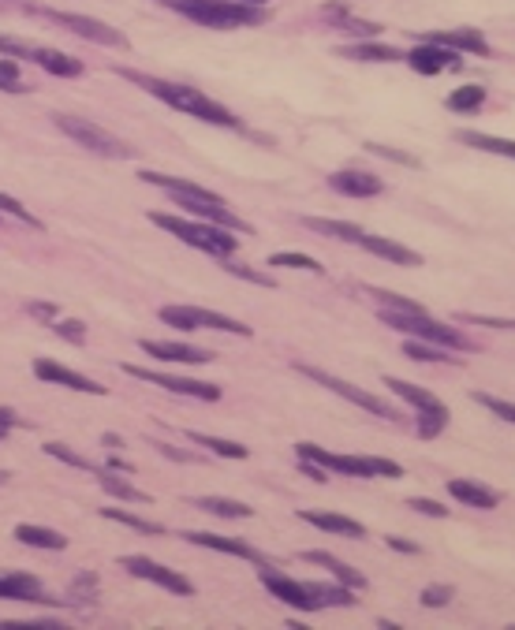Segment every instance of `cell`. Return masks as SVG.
I'll list each match as a JSON object with an SVG mask.
<instances>
[{"label": "cell", "mask_w": 515, "mask_h": 630, "mask_svg": "<svg viewBox=\"0 0 515 630\" xmlns=\"http://www.w3.org/2000/svg\"><path fill=\"white\" fill-rule=\"evenodd\" d=\"M258 578H262L265 590H270V597L299 608V612H321V608H352V604H355V597H352V590H347V585L299 582V578L280 575L277 567H270V563L258 567Z\"/></svg>", "instance_id": "obj_1"}, {"label": "cell", "mask_w": 515, "mask_h": 630, "mask_svg": "<svg viewBox=\"0 0 515 630\" xmlns=\"http://www.w3.org/2000/svg\"><path fill=\"white\" fill-rule=\"evenodd\" d=\"M123 79H131L135 87L150 90L157 101L169 104V109H179V112H187L195 120H205V123H213V128H239V120L224 109V104H217L213 97H205L195 87H179V82H164V79L138 75V71H123Z\"/></svg>", "instance_id": "obj_2"}, {"label": "cell", "mask_w": 515, "mask_h": 630, "mask_svg": "<svg viewBox=\"0 0 515 630\" xmlns=\"http://www.w3.org/2000/svg\"><path fill=\"white\" fill-rule=\"evenodd\" d=\"M378 318L388 325V328H396L403 332L407 340H422V344H437V347H448V351H475V344L467 340V336L460 328H452V325H441L434 321L426 310H415V313H403V310H388L381 306L378 310Z\"/></svg>", "instance_id": "obj_3"}, {"label": "cell", "mask_w": 515, "mask_h": 630, "mask_svg": "<svg viewBox=\"0 0 515 630\" xmlns=\"http://www.w3.org/2000/svg\"><path fill=\"white\" fill-rule=\"evenodd\" d=\"M150 220L157 228H164V232H172L176 239H183L187 246L210 254V258H228V254H236V246H239V239L228 232V228L210 224V220H183V217H169V213H154Z\"/></svg>", "instance_id": "obj_4"}, {"label": "cell", "mask_w": 515, "mask_h": 630, "mask_svg": "<svg viewBox=\"0 0 515 630\" xmlns=\"http://www.w3.org/2000/svg\"><path fill=\"white\" fill-rule=\"evenodd\" d=\"M299 459H311L328 474H344V477H403V467L393 459H378V455H336L325 452L318 444H295Z\"/></svg>", "instance_id": "obj_5"}, {"label": "cell", "mask_w": 515, "mask_h": 630, "mask_svg": "<svg viewBox=\"0 0 515 630\" xmlns=\"http://www.w3.org/2000/svg\"><path fill=\"white\" fill-rule=\"evenodd\" d=\"M198 27H210V30H232V27H258L265 23V8L254 4H243V0H198L183 12Z\"/></svg>", "instance_id": "obj_6"}, {"label": "cell", "mask_w": 515, "mask_h": 630, "mask_svg": "<svg viewBox=\"0 0 515 630\" xmlns=\"http://www.w3.org/2000/svg\"><path fill=\"white\" fill-rule=\"evenodd\" d=\"M385 388H393L400 399H407V403L419 410V436L422 440H434L448 426V407L441 403L437 395H429L426 388L411 385V381H400V377H388V373H385Z\"/></svg>", "instance_id": "obj_7"}, {"label": "cell", "mask_w": 515, "mask_h": 630, "mask_svg": "<svg viewBox=\"0 0 515 630\" xmlns=\"http://www.w3.org/2000/svg\"><path fill=\"white\" fill-rule=\"evenodd\" d=\"M53 120H56V128L64 131L68 138H75L82 145V150H90L97 157H109V161L131 157V145L120 142L116 135H109L105 128H97L94 120H75V116H53Z\"/></svg>", "instance_id": "obj_8"}, {"label": "cell", "mask_w": 515, "mask_h": 630, "mask_svg": "<svg viewBox=\"0 0 515 630\" xmlns=\"http://www.w3.org/2000/svg\"><path fill=\"white\" fill-rule=\"evenodd\" d=\"M161 321L183 328V332H198V328H217V332H232V336H254L243 321L236 318H224L217 310H198V306H164L161 310Z\"/></svg>", "instance_id": "obj_9"}, {"label": "cell", "mask_w": 515, "mask_h": 630, "mask_svg": "<svg viewBox=\"0 0 515 630\" xmlns=\"http://www.w3.org/2000/svg\"><path fill=\"white\" fill-rule=\"evenodd\" d=\"M295 373L311 377L314 385H321V388H328V392H336L340 399H347V403H355V407H362V410H370V414H378V418H396V410L388 407L385 399H378V395H370V392H362V388H355V385L340 381L336 373H325V369H318V366H303V362H295Z\"/></svg>", "instance_id": "obj_10"}, {"label": "cell", "mask_w": 515, "mask_h": 630, "mask_svg": "<svg viewBox=\"0 0 515 630\" xmlns=\"http://www.w3.org/2000/svg\"><path fill=\"white\" fill-rule=\"evenodd\" d=\"M123 373H131L135 381H146V385H157L172 395H191V399H202V403H217L220 399V388L210 385V381H191V377H172V373H161V369H146V366H123Z\"/></svg>", "instance_id": "obj_11"}, {"label": "cell", "mask_w": 515, "mask_h": 630, "mask_svg": "<svg viewBox=\"0 0 515 630\" xmlns=\"http://www.w3.org/2000/svg\"><path fill=\"white\" fill-rule=\"evenodd\" d=\"M120 567H128V571H131L135 578H146V582L161 585V590H169V593L195 597V585H191L187 578H183L179 571H172V567H164V563L150 560V556H123Z\"/></svg>", "instance_id": "obj_12"}, {"label": "cell", "mask_w": 515, "mask_h": 630, "mask_svg": "<svg viewBox=\"0 0 515 630\" xmlns=\"http://www.w3.org/2000/svg\"><path fill=\"white\" fill-rule=\"evenodd\" d=\"M53 23H60L64 30L87 37V41H97V46H112V49H128V37L120 30H112L109 23H101V19H90V15H75V12H46Z\"/></svg>", "instance_id": "obj_13"}, {"label": "cell", "mask_w": 515, "mask_h": 630, "mask_svg": "<svg viewBox=\"0 0 515 630\" xmlns=\"http://www.w3.org/2000/svg\"><path fill=\"white\" fill-rule=\"evenodd\" d=\"M411 71H419V75H441V71H460L463 68V60L456 49H444V46H434V41H426V46H419L415 53H407L403 56Z\"/></svg>", "instance_id": "obj_14"}, {"label": "cell", "mask_w": 515, "mask_h": 630, "mask_svg": "<svg viewBox=\"0 0 515 630\" xmlns=\"http://www.w3.org/2000/svg\"><path fill=\"white\" fill-rule=\"evenodd\" d=\"M34 377L37 381H49V385H60V388H71V392H90V395H105L109 388H101L97 381H90V377H82L68 366H60L53 359H37L34 362Z\"/></svg>", "instance_id": "obj_15"}, {"label": "cell", "mask_w": 515, "mask_h": 630, "mask_svg": "<svg viewBox=\"0 0 515 630\" xmlns=\"http://www.w3.org/2000/svg\"><path fill=\"white\" fill-rule=\"evenodd\" d=\"M328 187L344 198H378V195H385V179H378L374 172H359V168L333 172L328 176Z\"/></svg>", "instance_id": "obj_16"}, {"label": "cell", "mask_w": 515, "mask_h": 630, "mask_svg": "<svg viewBox=\"0 0 515 630\" xmlns=\"http://www.w3.org/2000/svg\"><path fill=\"white\" fill-rule=\"evenodd\" d=\"M138 347L150 354V359L161 362H179V366H202V362H213V351H202L191 344H172V340H138Z\"/></svg>", "instance_id": "obj_17"}, {"label": "cell", "mask_w": 515, "mask_h": 630, "mask_svg": "<svg viewBox=\"0 0 515 630\" xmlns=\"http://www.w3.org/2000/svg\"><path fill=\"white\" fill-rule=\"evenodd\" d=\"M142 183H154L161 191H169L172 198H198V202H224L220 195H213L210 187H202L195 179H176V176H164V172H138Z\"/></svg>", "instance_id": "obj_18"}, {"label": "cell", "mask_w": 515, "mask_h": 630, "mask_svg": "<svg viewBox=\"0 0 515 630\" xmlns=\"http://www.w3.org/2000/svg\"><path fill=\"white\" fill-rule=\"evenodd\" d=\"M0 601L56 604V597H49V593L37 585V578H30V575H0Z\"/></svg>", "instance_id": "obj_19"}, {"label": "cell", "mask_w": 515, "mask_h": 630, "mask_svg": "<svg viewBox=\"0 0 515 630\" xmlns=\"http://www.w3.org/2000/svg\"><path fill=\"white\" fill-rule=\"evenodd\" d=\"M191 544H202V549H213V552H224V556H239V560H254V563H265L258 556V549H251L246 541L239 537H224V534H205V530H191V534H183Z\"/></svg>", "instance_id": "obj_20"}, {"label": "cell", "mask_w": 515, "mask_h": 630, "mask_svg": "<svg viewBox=\"0 0 515 630\" xmlns=\"http://www.w3.org/2000/svg\"><path fill=\"white\" fill-rule=\"evenodd\" d=\"M448 496L467 503V508H478V511H493L501 503V496L493 493V489L478 485V481H467V477H452L448 481Z\"/></svg>", "instance_id": "obj_21"}, {"label": "cell", "mask_w": 515, "mask_h": 630, "mask_svg": "<svg viewBox=\"0 0 515 630\" xmlns=\"http://www.w3.org/2000/svg\"><path fill=\"white\" fill-rule=\"evenodd\" d=\"M359 246L370 250V254L385 258V261H393V265H422V254H419V250H407L403 243L385 239V236H370V232H366V236L359 239Z\"/></svg>", "instance_id": "obj_22"}, {"label": "cell", "mask_w": 515, "mask_h": 630, "mask_svg": "<svg viewBox=\"0 0 515 630\" xmlns=\"http://www.w3.org/2000/svg\"><path fill=\"white\" fill-rule=\"evenodd\" d=\"M426 41H434V46H444V49H456V53H478V56H489V41L478 34V30H434Z\"/></svg>", "instance_id": "obj_23"}, {"label": "cell", "mask_w": 515, "mask_h": 630, "mask_svg": "<svg viewBox=\"0 0 515 630\" xmlns=\"http://www.w3.org/2000/svg\"><path fill=\"white\" fill-rule=\"evenodd\" d=\"M303 522H311V526L325 530V534H336V537H366V526L347 515H333V511H303L299 515Z\"/></svg>", "instance_id": "obj_24"}, {"label": "cell", "mask_w": 515, "mask_h": 630, "mask_svg": "<svg viewBox=\"0 0 515 630\" xmlns=\"http://www.w3.org/2000/svg\"><path fill=\"white\" fill-rule=\"evenodd\" d=\"M30 64L46 68L49 75H60V79H79L82 75V60H75L68 53H56V49H46V46H34Z\"/></svg>", "instance_id": "obj_25"}, {"label": "cell", "mask_w": 515, "mask_h": 630, "mask_svg": "<svg viewBox=\"0 0 515 630\" xmlns=\"http://www.w3.org/2000/svg\"><path fill=\"white\" fill-rule=\"evenodd\" d=\"M303 560H306V563H318V567H325V571L333 575V578H340V585H347V590H366V578L355 571V567H347L344 560H336V556L311 549V552H303Z\"/></svg>", "instance_id": "obj_26"}, {"label": "cell", "mask_w": 515, "mask_h": 630, "mask_svg": "<svg viewBox=\"0 0 515 630\" xmlns=\"http://www.w3.org/2000/svg\"><path fill=\"white\" fill-rule=\"evenodd\" d=\"M340 56H347V60H362V64H396V60H403L400 49L381 46V41H355V46H344Z\"/></svg>", "instance_id": "obj_27"}, {"label": "cell", "mask_w": 515, "mask_h": 630, "mask_svg": "<svg viewBox=\"0 0 515 630\" xmlns=\"http://www.w3.org/2000/svg\"><path fill=\"white\" fill-rule=\"evenodd\" d=\"M15 541L19 544H30V549H46V552L68 549V537L64 534H56L49 526H30V522H19V526H15Z\"/></svg>", "instance_id": "obj_28"}, {"label": "cell", "mask_w": 515, "mask_h": 630, "mask_svg": "<svg viewBox=\"0 0 515 630\" xmlns=\"http://www.w3.org/2000/svg\"><path fill=\"white\" fill-rule=\"evenodd\" d=\"M456 138L470 150H486V153H497V157H508L515 161V142L511 138H497V135H482V131H456Z\"/></svg>", "instance_id": "obj_29"}, {"label": "cell", "mask_w": 515, "mask_h": 630, "mask_svg": "<svg viewBox=\"0 0 515 630\" xmlns=\"http://www.w3.org/2000/svg\"><path fill=\"white\" fill-rule=\"evenodd\" d=\"M306 228H314V232L328 236V239H344V243H359L366 232L359 224H347V220H325V217H306L303 220Z\"/></svg>", "instance_id": "obj_30"}, {"label": "cell", "mask_w": 515, "mask_h": 630, "mask_svg": "<svg viewBox=\"0 0 515 630\" xmlns=\"http://www.w3.org/2000/svg\"><path fill=\"white\" fill-rule=\"evenodd\" d=\"M195 508L210 511V515H220V518H251L254 515V508H246V503L228 500V496H198Z\"/></svg>", "instance_id": "obj_31"}, {"label": "cell", "mask_w": 515, "mask_h": 630, "mask_svg": "<svg viewBox=\"0 0 515 630\" xmlns=\"http://www.w3.org/2000/svg\"><path fill=\"white\" fill-rule=\"evenodd\" d=\"M328 19H333V23L344 30V34H355V37H374L381 27L378 23H362V19H355V15H347V8L344 4H325L321 8Z\"/></svg>", "instance_id": "obj_32"}, {"label": "cell", "mask_w": 515, "mask_h": 630, "mask_svg": "<svg viewBox=\"0 0 515 630\" xmlns=\"http://www.w3.org/2000/svg\"><path fill=\"white\" fill-rule=\"evenodd\" d=\"M187 440L191 444H198V448H210L213 455H220V459H246L251 455V448H243V444H236V440H220V436H210V433H187Z\"/></svg>", "instance_id": "obj_33"}, {"label": "cell", "mask_w": 515, "mask_h": 630, "mask_svg": "<svg viewBox=\"0 0 515 630\" xmlns=\"http://www.w3.org/2000/svg\"><path fill=\"white\" fill-rule=\"evenodd\" d=\"M97 481H101V489H105L109 496H116V500H131V503H146L150 500L146 493H138L128 477H116V470H97Z\"/></svg>", "instance_id": "obj_34"}, {"label": "cell", "mask_w": 515, "mask_h": 630, "mask_svg": "<svg viewBox=\"0 0 515 630\" xmlns=\"http://www.w3.org/2000/svg\"><path fill=\"white\" fill-rule=\"evenodd\" d=\"M486 104V90L482 87H460L448 94V109L452 112H478Z\"/></svg>", "instance_id": "obj_35"}, {"label": "cell", "mask_w": 515, "mask_h": 630, "mask_svg": "<svg viewBox=\"0 0 515 630\" xmlns=\"http://www.w3.org/2000/svg\"><path fill=\"white\" fill-rule=\"evenodd\" d=\"M403 354H411L415 362H460V359H452V351H444L437 344H422V340H407Z\"/></svg>", "instance_id": "obj_36"}, {"label": "cell", "mask_w": 515, "mask_h": 630, "mask_svg": "<svg viewBox=\"0 0 515 630\" xmlns=\"http://www.w3.org/2000/svg\"><path fill=\"white\" fill-rule=\"evenodd\" d=\"M101 515L112 518V522H123V526H131V530H138V534H154V537H161V534H164L161 522L138 518V515H131V511H120V508H101Z\"/></svg>", "instance_id": "obj_37"}, {"label": "cell", "mask_w": 515, "mask_h": 630, "mask_svg": "<svg viewBox=\"0 0 515 630\" xmlns=\"http://www.w3.org/2000/svg\"><path fill=\"white\" fill-rule=\"evenodd\" d=\"M270 265H273V269H306V272H314V277H321V272H325L318 258H311V254H292V250H284V254H273Z\"/></svg>", "instance_id": "obj_38"}, {"label": "cell", "mask_w": 515, "mask_h": 630, "mask_svg": "<svg viewBox=\"0 0 515 630\" xmlns=\"http://www.w3.org/2000/svg\"><path fill=\"white\" fill-rule=\"evenodd\" d=\"M470 399H475L478 407L493 410L497 418H504V422H511V426H515V403H508V399H497V395H489V392H470Z\"/></svg>", "instance_id": "obj_39"}, {"label": "cell", "mask_w": 515, "mask_h": 630, "mask_svg": "<svg viewBox=\"0 0 515 630\" xmlns=\"http://www.w3.org/2000/svg\"><path fill=\"white\" fill-rule=\"evenodd\" d=\"M46 455H53V459H60V463H68V467H79V470H90V474H97V467L90 463V459H82V455H75L68 444H46Z\"/></svg>", "instance_id": "obj_40"}, {"label": "cell", "mask_w": 515, "mask_h": 630, "mask_svg": "<svg viewBox=\"0 0 515 630\" xmlns=\"http://www.w3.org/2000/svg\"><path fill=\"white\" fill-rule=\"evenodd\" d=\"M0 90H8V94H23V79H19V68H15V60L8 56H0Z\"/></svg>", "instance_id": "obj_41"}, {"label": "cell", "mask_w": 515, "mask_h": 630, "mask_svg": "<svg viewBox=\"0 0 515 630\" xmlns=\"http://www.w3.org/2000/svg\"><path fill=\"white\" fill-rule=\"evenodd\" d=\"M30 53H34L30 41H19V37L0 34V56H8V60H30Z\"/></svg>", "instance_id": "obj_42"}, {"label": "cell", "mask_w": 515, "mask_h": 630, "mask_svg": "<svg viewBox=\"0 0 515 630\" xmlns=\"http://www.w3.org/2000/svg\"><path fill=\"white\" fill-rule=\"evenodd\" d=\"M366 150L370 153H378V157H388V161H396V164H411L415 168L419 164V157H411V153H400L396 145H381V142H366Z\"/></svg>", "instance_id": "obj_43"}, {"label": "cell", "mask_w": 515, "mask_h": 630, "mask_svg": "<svg viewBox=\"0 0 515 630\" xmlns=\"http://www.w3.org/2000/svg\"><path fill=\"white\" fill-rule=\"evenodd\" d=\"M0 213H12L15 220H23V224H30V228H41L30 213H27V209H23V202H19V198H12V195H0Z\"/></svg>", "instance_id": "obj_44"}, {"label": "cell", "mask_w": 515, "mask_h": 630, "mask_svg": "<svg viewBox=\"0 0 515 630\" xmlns=\"http://www.w3.org/2000/svg\"><path fill=\"white\" fill-rule=\"evenodd\" d=\"M407 508H415L419 515H429V518H444V515H448V508H441L437 500H426V496H411Z\"/></svg>", "instance_id": "obj_45"}, {"label": "cell", "mask_w": 515, "mask_h": 630, "mask_svg": "<svg viewBox=\"0 0 515 630\" xmlns=\"http://www.w3.org/2000/svg\"><path fill=\"white\" fill-rule=\"evenodd\" d=\"M452 601V585H426L422 590V604L426 608H444Z\"/></svg>", "instance_id": "obj_46"}, {"label": "cell", "mask_w": 515, "mask_h": 630, "mask_svg": "<svg viewBox=\"0 0 515 630\" xmlns=\"http://www.w3.org/2000/svg\"><path fill=\"white\" fill-rule=\"evenodd\" d=\"M53 332L64 336L71 344H87V332H82V321H53Z\"/></svg>", "instance_id": "obj_47"}, {"label": "cell", "mask_w": 515, "mask_h": 630, "mask_svg": "<svg viewBox=\"0 0 515 630\" xmlns=\"http://www.w3.org/2000/svg\"><path fill=\"white\" fill-rule=\"evenodd\" d=\"M385 544H388V549H396V552H411V556L419 552V544L415 541H403V537H385Z\"/></svg>", "instance_id": "obj_48"}, {"label": "cell", "mask_w": 515, "mask_h": 630, "mask_svg": "<svg viewBox=\"0 0 515 630\" xmlns=\"http://www.w3.org/2000/svg\"><path fill=\"white\" fill-rule=\"evenodd\" d=\"M27 310L34 313V318H56V306L53 303H27Z\"/></svg>", "instance_id": "obj_49"}, {"label": "cell", "mask_w": 515, "mask_h": 630, "mask_svg": "<svg viewBox=\"0 0 515 630\" xmlns=\"http://www.w3.org/2000/svg\"><path fill=\"white\" fill-rule=\"evenodd\" d=\"M105 470H116V474H135V467L128 463V459H120L116 452L109 455V467H105Z\"/></svg>", "instance_id": "obj_50"}, {"label": "cell", "mask_w": 515, "mask_h": 630, "mask_svg": "<svg viewBox=\"0 0 515 630\" xmlns=\"http://www.w3.org/2000/svg\"><path fill=\"white\" fill-rule=\"evenodd\" d=\"M15 426H23L15 418V410H8V407H0V429H15Z\"/></svg>", "instance_id": "obj_51"}, {"label": "cell", "mask_w": 515, "mask_h": 630, "mask_svg": "<svg viewBox=\"0 0 515 630\" xmlns=\"http://www.w3.org/2000/svg\"><path fill=\"white\" fill-rule=\"evenodd\" d=\"M157 4H164V8H176V12L183 15V12H187L191 4H198V0H157Z\"/></svg>", "instance_id": "obj_52"}, {"label": "cell", "mask_w": 515, "mask_h": 630, "mask_svg": "<svg viewBox=\"0 0 515 630\" xmlns=\"http://www.w3.org/2000/svg\"><path fill=\"white\" fill-rule=\"evenodd\" d=\"M101 440H105V448H112V452H116V448H123V440H120L116 433H105V436H101Z\"/></svg>", "instance_id": "obj_53"}, {"label": "cell", "mask_w": 515, "mask_h": 630, "mask_svg": "<svg viewBox=\"0 0 515 630\" xmlns=\"http://www.w3.org/2000/svg\"><path fill=\"white\" fill-rule=\"evenodd\" d=\"M4 433H8V429H0V440H4Z\"/></svg>", "instance_id": "obj_54"}]
</instances>
